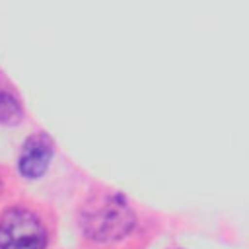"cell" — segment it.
<instances>
[{
    "label": "cell",
    "mask_w": 249,
    "mask_h": 249,
    "mask_svg": "<svg viewBox=\"0 0 249 249\" xmlns=\"http://www.w3.org/2000/svg\"><path fill=\"white\" fill-rule=\"evenodd\" d=\"M84 231L97 241H115L124 237L134 226V214L119 195L107 198L101 206L84 214Z\"/></svg>",
    "instance_id": "6da1fadb"
},
{
    "label": "cell",
    "mask_w": 249,
    "mask_h": 249,
    "mask_svg": "<svg viewBox=\"0 0 249 249\" xmlns=\"http://www.w3.org/2000/svg\"><path fill=\"white\" fill-rule=\"evenodd\" d=\"M47 230L29 210L10 208L0 218V249H45Z\"/></svg>",
    "instance_id": "7a4b0ae2"
},
{
    "label": "cell",
    "mask_w": 249,
    "mask_h": 249,
    "mask_svg": "<svg viewBox=\"0 0 249 249\" xmlns=\"http://www.w3.org/2000/svg\"><path fill=\"white\" fill-rule=\"evenodd\" d=\"M53 142L47 134H33L25 140L19 156V171L23 177H41L53 160Z\"/></svg>",
    "instance_id": "3957f363"
},
{
    "label": "cell",
    "mask_w": 249,
    "mask_h": 249,
    "mask_svg": "<svg viewBox=\"0 0 249 249\" xmlns=\"http://www.w3.org/2000/svg\"><path fill=\"white\" fill-rule=\"evenodd\" d=\"M21 117H23V109L19 101L8 91H0V123L6 126H12V124H18Z\"/></svg>",
    "instance_id": "277c9868"
}]
</instances>
